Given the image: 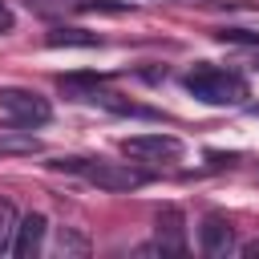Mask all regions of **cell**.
I'll return each mask as SVG.
<instances>
[{
	"instance_id": "8fae6325",
	"label": "cell",
	"mask_w": 259,
	"mask_h": 259,
	"mask_svg": "<svg viewBox=\"0 0 259 259\" xmlns=\"http://www.w3.org/2000/svg\"><path fill=\"white\" fill-rule=\"evenodd\" d=\"M16 223H20L16 206H12L8 198H0V255H4V251H12V235H16Z\"/></svg>"
},
{
	"instance_id": "52a82bcc",
	"label": "cell",
	"mask_w": 259,
	"mask_h": 259,
	"mask_svg": "<svg viewBox=\"0 0 259 259\" xmlns=\"http://www.w3.org/2000/svg\"><path fill=\"white\" fill-rule=\"evenodd\" d=\"M198 243L206 255H227L235 247V227L223 219V214H206L202 227H198Z\"/></svg>"
},
{
	"instance_id": "e0dca14e",
	"label": "cell",
	"mask_w": 259,
	"mask_h": 259,
	"mask_svg": "<svg viewBox=\"0 0 259 259\" xmlns=\"http://www.w3.org/2000/svg\"><path fill=\"white\" fill-rule=\"evenodd\" d=\"M174 4H198V0H174Z\"/></svg>"
},
{
	"instance_id": "7a4b0ae2",
	"label": "cell",
	"mask_w": 259,
	"mask_h": 259,
	"mask_svg": "<svg viewBox=\"0 0 259 259\" xmlns=\"http://www.w3.org/2000/svg\"><path fill=\"white\" fill-rule=\"evenodd\" d=\"M53 170L81 174L101 190H138L150 182V170H138L130 162H105V158H53Z\"/></svg>"
},
{
	"instance_id": "ac0fdd59",
	"label": "cell",
	"mask_w": 259,
	"mask_h": 259,
	"mask_svg": "<svg viewBox=\"0 0 259 259\" xmlns=\"http://www.w3.org/2000/svg\"><path fill=\"white\" fill-rule=\"evenodd\" d=\"M251 113H255V117H259V105H255V109H251Z\"/></svg>"
},
{
	"instance_id": "30bf717a",
	"label": "cell",
	"mask_w": 259,
	"mask_h": 259,
	"mask_svg": "<svg viewBox=\"0 0 259 259\" xmlns=\"http://www.w3.org/2000/svg\"><path fill=\"white\" fill-rule=\"evenodd\" d=\"M53 247H57V255H89V239H85L77 227H61Z\"/></svg>"
},
{
	"instance_id": "4fadbf2b",
	"label": "cell",
	"mask_w": 259,
	"mask_h": 259,
	"mask_svg": "<svg viewBox=\"0 0 259 259\" xmlns=\"http://www.w3.org/2000/svg\"><path fill=\"white\" fill-rule=\"evenodd\" d=\"M77 8H81V12H109V16H121V12H130L134 4H113V0H81Z\"/></svg>"
},
{
	"instance_id": "5b68a950",
	"label": "cell",
	"mask_w": 259,
	"mask_h": 259,
	"mask_svg": "<svg viewBox=\"0 0 259 259\" xmlns=\"http://www.w3.org/2000/svg\"><path fill=\"white\" fill-rule=\"evenodd\" d=\"M154 247H158V255H186V219L174 206H166L158 214V223H154Z\"/></svg>"
},
{
	"instance_id": "277c9868",
	"label": "cell",
	"mask_w": 259,
	"mask_h": 259,
	"mask_svg": "<svg viewBox=\"0 0 259 259\" xmlns=\"http://www.w3.org/2000/svg\"><path fill=\"white\" fill-rule=\"evenodd\" d=\"M121 154L134 162H174L182 158V142L174 134H134L121 142Z\"/></svg>"
},
{
	"instance_id": "9c48e42d",
	"label": "cell",
	"mask_w": 259,
	"mask_h": 259,
	"mask_svg": "<svg viewBox=\"0 0 259 259\" xmlns=\"http://www.w3.org/2000/svg\"><path fill=\"white\" fill-rule=\"evenodd\" d=\"M16 154H40V138H32L24 130L0 134V158H16Z\"/></svg>"
},
{
	"instance_id": "5bb4252c",
	"label": "cell",
	"mask_w": 259,
	"mask_h": 259,
	"mask_svg": "<svg viewBox=\"0 0 259 259\" xmlns=\"http://www.w3.org/2000/svg\"><path fill=\"white\" fill-rule=\"evenodd\" d=\"M12 24H16V16H12V8L0 0V32H12Z\"/></svg>"
},
{
	"instance_id": "ba28073f",
	"label": "cell",
	"mask_w": 259,
	"mask_h": 259,
	"mask_svg": "<svg viewBox=\"0 0 259 259\" xmlns=\"http://www.w3.org/2000/svg\"><path fill=\"white\" fill-rule=\"evenodd\" d=\"M45 40H49L53 49H97V45H101V36H97V32H85V28H65V24H61V28H53Z\"/></svg>"
},
{
	"instance_id": "3957f363",
	"label": "cell",
	"mask_w": 259,
	"mask_h": 259,
	"mask_svg": "<svg viewBox=\"0 0 259 259\" xmlns=\"http://www.w3.org/2000/svg\"><path fill=\"white\" fill-rule=\"evenodd\" d=\"M0 113L12 117L16 125H45L53 117L49 97H40L36 89H20V85H4L0 89Z\"/></svg>"
},
{
	"instance_id": "7c38bea8",
	"label": "cell",
	"mask_w": 259,
	"mask_h": 259,
	"mask_svg": "<svg viewBox=\"0 0 259 259\" xmlns=\"http://www.w3.org/2000/svg\"><path fill=\"white\" fill-rule=\"evenodd\" d=\"M223 45H243V49H259V32H251V28H219L214 32Z\"/></svg>"
},
{
	"instance_id": "6da1fadb",
	"label": "cell",
	"mask_w": 259,
	"mask_h": 259,
	"mask_svg": "<svg viewBox=\"0 0 259 259\" xmlns=\"http://www.w3.org/2000/svg\"><path fill=\"white\" fill-rule=\"evenodd\" d=\"M186 93H194L202 105H243L247 97H251V89H247V81L239 77V73H231V69H219V65H206V61H198L190 73H186Z\"/></svg>"
},
{
	"instance_id": "2e32d148",
	"label": "cell",
	"mask_w": 259,
	"mask_h": 259,
	"mask_svg": "<svg viewBox=\"0 0 259 259\" xmlns=\"http://www.w3.org/2000/svg\"><path fill=\"white\" fill-rule=\"evenodd\" d=\"M243 255H247V259H251V255H259V243H247V247H243Z\"/></svg>"
},
{
	"instance_id": "9a60e30c",
	"label": "cell",
	"mask_w": 259,
	"mask_h": 259,
	"mask_svg": "<svg viewBox=\"0 0 259 259\" xmlns=\"http://www.w3.org/2000/svg\"><path fill=\"white\" fill-rule=\"evenodd\" d=\"M235 154H210V166H231Z\"/></svg>"
},
{
	"instance_id": "8992f818",
	"label": "cell",
	"mask_w": 259,
	"mask_h": 259,
	"mask_svg": "<svg viewBox=\"0 0 259 259\" xmlns=\"http://www.w3.org/2000/svg\"><path fill=\"white\" fill-rule=\"evenodd\" d=\"M45 231H49V219H45L40 210L24 214V219L16 223V235H12V255H20V259H32V255L45 247Z\"/></svg>"
}]
</instances>
